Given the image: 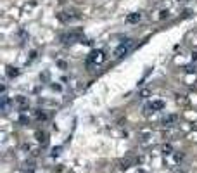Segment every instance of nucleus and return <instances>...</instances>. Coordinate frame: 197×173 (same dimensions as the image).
<instances>
[{"instance_id": "nucleus-1", "label": "nucleus", "mask_w": 197, "mask_h": 173, "mask_svg": "<svg viewBox=\"0 0 197 173\" xmlns=\"http://www.w3.org/2000/svg\"><path fill=\"white\" fill-rule=\"evenodd\" d=\"M131 47H133V40H125L123 43H119L118 49L114 50V55L118 57V59H121V57H125V55H128V52L131 50Z\"/></svg>"}, {"instance_id": "nucleus-2", "label": "nucleus", "mask_w": 197, "mask_h": 173, "mask_svg": "<svg viewBox=\"0 0 197 173\" xmlns=\"http://www.w3.org/2000/svg\"><path fill=\"white\" fill-rule=\"evenodd\" d=\"M61 40L64 42V43H76V42H81L83 40V36H81V33L80 31H69V33H64V35H61Z\"/></svg>"}, {"instance_id": "nucleus-3", "label": "nucleus", "mask_w": 197, "mask_h": 173, "mask_svg": "<svg viewBox=\"0 0 197 173\" xmlns=\"http://www.w3.org/2000/svg\"><path fill=\"white\" fill-rule=\"evenodd\" d=\"M104 59H106V55H104L102 50H92L88 54V57H87V64H88V66H92V64H100Z\"/></svg>"}, {"instance_id": "nucleus-4", "label": "nucleus", "mask_w": 197, "mask_h": 173, "mask_svg": "<svg viewBox=\"0 0 197 173\" xmlns=\"http://www.w3.org/2000/svg\"><path fill=\"white\" fill-rule=\"evenodd\" d=\"M161 109H164V102L163 101H152L149 102L147 106H145V112H156V111H161Z\"/></svg>"}, {"instance_id": "nucleus-5", "label": "nucleus", "mask_w": 197, "mask_h": 173, "mask_svg": "<svg viewBox=\"0 0 197 173\" xmlns=\"http://www.w3.org/2000/svg\"><path fill=\"white\" fill-rule=\"evenodd\" d=\"M9 107H10V99L5 95V93H2V99H0V109H2V112H9Z\"/></svg>"}, {"instance_id": "nucleus-6", "label": "nucleus", "mask_w": 197, "mask_h": 173, "mask_svg": "<svg viewBox=\"0 0 197 173\" xmlns=\"http://www.w3.org/2000/svg\"><path fill=\"white\" fill-rule=\"evenodd\" d=\"M59 19L64 21V23H71V21L80 19V16H73V12H61V14H59Z\"/></svg>"}, {"instance_id": "nucleus-7", "label": "nucleus", "mask_w": 197, "mask_h": 173, "mask_svg": "<svg viewBox=\"0 0 197 173\" xmlns=\"http://www.w3.org/2000/svg\"><path fill=\"white\" fill-rule=\"evenodd\" d=\"M177 120H178L177 114H168V116L163 118V125H164V126H171V125H175V123H177Z\"/></svg>"}, {"instance_id": "nucleus-8", "label": "nucleus", "mask_w": 197, "mask_h": 173, "mask_svg": "<svg viewBox=\"0 0 197 173\" xmlns=\"http://www.w3.org/2000/svg\"><path fill=\"white\" fill-rule=\"evenodd\" d=\"M140 19H142V14H140V12H133V14H130L128 18H126L128 23H138Z\"/></svg>"}, {"instance_id": "nucleus-9", "label": "nucleus", "mask_w": 197, "mask_h": 173, "mask_svg": "<svg viewBox=\"0 0 197 173\" xmlns=\"http://www.w3.org/2000/svg\"><path fill=\"white\" fill-rule=\"evenodd\" d=\"M36 137H38V140L42 142V145H45V144L49 142V139H47V133H45V132H38V133H36Z\"/></svg>"}, {"instance_id": "nucleus-10", "label": "nucleus", "mask_w": 197, "mask_h": 173, "mask_svg": "<svg viewBox=\"0 0 197 173\" xmlns=\"http://www.w3.org/2000/svg\"><path fill=\"white\" fill-rule=\"evenodd\" d=\"M131 163H133L131 159H125V161H121V163H119V168H121V170H128Z\"/></svg>"}, {"instance_id": "nucleus-11", "label": "nucleus", "mask_w": 197, "mask_h": 173, "mask_svg": "<svg viewBox=\"0 0 197 173\" xmlns=\"http://www.w3.org/2000/svg\"><path fill=\"white\" fill-rule=\"evenodd\" d=\"M7 74H9L10 78H14V76H18V74H19V71H18L16 68H9V71H7Z\"/></svg>"}, {"instance_id": "nucleus-12", "label": "nucleus", "mask_w": 197, "mask_h": 173, "mask_svg": "<svg viewBox=\"0 0 197 173\" xmlns=\"http://www.w3.org/2000/svg\"><path fill=\"white\" fill-rule=\"evenodd\" d=\"M163 153L164 154H171V145H164V147H163Z\"/></svg>"}, {"instance_id": "nucleus-13", "label": "nucleus", "mask_w": 197, "mask_h": 173, "mask_svg": "<svg viewBox=\"0 0 197 173\" xmlns=\"http://www.w3.org/2000/svg\"><path fill=\"white\" fill-rule=\"evenodd\" d=\"M18 102H19L21 106H26V99H24L23 95H19V97H18Z\"/></svg>"}, {"instance_id": "nucleus-14", "label": "nucleus", "mask_w": 197, "mask_h": 173, "mask_svg": "<svg viewBox=\"0 0 197 173\" xmlns=\"http://www.w3.org/2000/svg\"><path fill=\"white\" fill-rule=\"evenodd\" d=\"M36 118H38V120H45L47 116H45V112H36Z\"/></svg>"}, {"instance_id": "nucleus-15", "label": "nucleus", "mask_w": 197, "mask_h": 173, "mask_svg": "<svg viewBox=\"0 0 197 173\" xmlns=\"http://www.w3.org/2000/svg\"><path fill=\"white\" fill-rule=\"evenodd\" d=\"M168 16V10H163V12H161V16H159V18H161V19H163V18H166Z\"/></svg>"}]
</instances>
